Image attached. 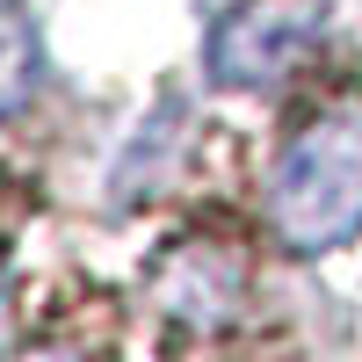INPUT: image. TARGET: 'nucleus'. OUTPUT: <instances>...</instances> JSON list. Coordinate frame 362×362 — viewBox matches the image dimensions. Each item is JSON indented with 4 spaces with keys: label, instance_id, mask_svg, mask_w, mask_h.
<instances>
[{
    "label": "nucleus",
    "instance_id": "1",
    "mask_svg": "<svg viewBox=\"0 0 362 362\" xmlns=\"http://www.w3.org/2000/svg\"><path fill=\"white\" fill-rule=\"evenodd\" d=\"M268 225L290 254H334L362 232V116H326L276 160Z\"/></svg>",
    "mask_w": 362,
    "mask_h": 362
},
{
    "label": "nucleus",
    "instance_id": "2",
    "mask_svg": "<svg viewBox=\"0 0 362 362\" xmlns=\"http://www.w3.org/2000/svg\"><path fill=\"white\" fill-rule=\"evenodd\" d=\"M319 22H326V0H247L210 29V73L225 87H268L319 37Z\"/></svg>",
    "mask_w": 362,
    "mask_h": 362
},
{
    "label": "nucleus",
    "instance_id": "3",
    "mask_svg": "<svg viewBox=\"0 0 362 362\" xmlns=\"http://www.w3.org/2000/svg\"><path fill=\"white\" fill-rule=\"evenodd\" d=\"M37 87V15L29 0H0V116L29 102Z\"/></svg>",
    "mask_w": 362,
    "mask_h": 362
}]
</instances>
